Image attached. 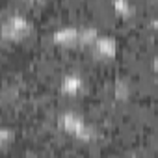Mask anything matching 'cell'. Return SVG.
<instances>
[{
	"mask_svg": "<svg viewBox=\"0 0 158 158\" xmlns=\"http://www.w3.org/2000/svg\"><path fill=\"white\" fill-rule=\"evenodd\" d=\"M58 127L63 134L69 138L80 141V143H91L97 139V130L93 125H89L80 114L73 110H65L58 115Z\"/></svg>",
	"mask_w": 158,
	"mask_h": 158,
	"instance_id": "1",
	"label": "cell"
},
{
	"mask_svg": "<svg viewBox=\"0 0 158 158\" xmlns=\"http://www.w3.org/2000/svg\"><path fill=\"white\" fill-rule=\"evenodd\" d=\"M34 32V24L23 13H11L0 23V39L6 43H21Z\"/></svg>",
	"mask_w": 158,
	"mask_h": 158,
	"instance_id": "2",
	"label": "cell"
},
{
	"mask_svg": "<svg viewBox=\"0 0 158 158\" xmlns=\"http://www.w3.org/2000/svg\"><path fill=\"white\" fill-rule=\"evenodd\" d=\"M89 48H91L93 58L99 60V61H112V60L117 56V50H119L117 41H115L114 37L102 35V34H99V37L93 41V45H91Z\"/></svg>",
	"mask_w": 158,
	"mask_h": 158,
	"instance_id": "3",
	"label": "cell"
},
{
	"mask_svg": "<svg viewBox=\"0 0 158 158\" xmlns=\"http://www.w3.org/2000/svg\"><path fill=\"white\" fill-rule=\"evenodd\" d=\"M60 91L67 99H78L86 93V80L78 73H67L60 80Z\"/></svg>",
	"mask_w": 158,
	"mask_h": 158,
	"instance_id": "4",
	"label": "cell"
},
{
	"mask_svg": "<svg viewBox=\"0 0 158 158\" xmlns=\"http://www.w3.org/2000/svg\"><path fill=\"white\" fill-rule=\"evenodd\" d=\"M78 32H80L78 26H61L50 35V41L52 45L61 47V48L78 47Z\"/></svg>",
	"mask_w": 158,
	"mask_h": 158,
	"instance_id": "5",
	"label": "cell"
},
{
	"mask_svg": "<svg viewBox=\"0 0 158 158\" xmlns=\"http://www.w3.org/2000/svg\"><path fill=\"white\" fill-rule=\"evenodd\" d=\"M112 10L119 19H132L136 15L134 4L130 0H112Z\"/></svg>",
	"mask_w": 158,
	"mask_h": 158,
	"instance_id": "6",
	"label": "cell"
},
{
	"mask_svg": "<svg viewBox=\"0 0 158 158\" xmlns=\"http://www.w3.org/2000/svg\"><path fill=\"white\" fill-rule=\"evenodd\" d=\"M99 30L95 26H84L80 28V32H78V47H82V48H89L93 45V41L99 37Z\"/></svg>",
	"mask_w": 158,
	"mask_h": 158,
	"instance_id": "7",
	"label": "cell"
},
{
	"mask_svg": "<svg viewBox=\"0 0 158 158\" xmlns=\"http://www.w3.org/2000/svg\"><path fill=\"white\" fill-rule=\"evenodd\" d=\"M112 97L119 102L127 101L130 97V84L127 80H117L114 86H112Z\"/></svg>",
	"mask_w": 158,
	"mask_h": 158,
	"instance_id": "8",
	"label": "cell"
},
{
	"mask_svg": "<svg viewBox=\"0 0 158 158\" xmlns=\"http://www.w3.org/2000/svg\"><path fill=\"white\" fill-rule=\"evenodd\" d=\"M13 141H15V130L8 127H0V151H6L8 147H11Z\"/></svg>",
	"mask_w": 158,
	"mask_h": 158,
	"instance_id": "9",
	"label": "cell"
},
{
	"mask_svg": "<svg viewBox=\"0 0 158 158\" xmlns=\"http://www.w3.org/2000/svg\"><path fill=\"white\" fill-rule=\"evenodd\" d=\"M34 2H39V0H34Z\"/></svg>",
	"mask_w": 158,
	"mask_h": 158,
	"instance_id": "10",
	"label": "cell"
}]
</instances>
